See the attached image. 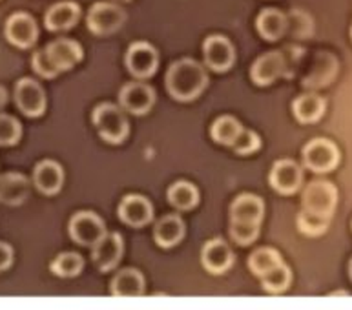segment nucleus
Here are the masks:
<instances>
[{"label": "nucleus", "mask_w": 352, "mask_h": 310, "mask_svg": "<svg viewBox=\"0 0 352 310\" xmlns=\"http://www.w3.org/2000/svg\"><path fill=\"white\" fill-rule=\"evenodd\" d=\"M119 102L122 110L133 115H144L155 104V91L144 82H128L119 91Z\"/></svg>", "instance_id": "obj_12"}, {"label": "nucleus", "mask_w": 352, "mask_h": 310, "mask_svg": "<svg viewBox=\"0 0 352 310\" xmlns=\"http://www.w3.org/2000/svg\"><path fill=\"white\" fill-rule=\"evenodd\" d=\"M270 186H272L278 194L292 195L301 188L303 183V170L296 161L292 159H281L276 161L268 175Z\"/></svg>", "instance_id": "obj_8"}, {"label": "nucleus", "mask_w": 352, "mask_h": 310, "mask_svg": "<svg viewBox=\"0 0 352 310\" xmlns=\"http://www.w3.org/2000/svg\"><path fill=\"white\" fill-rule=\"evenodd\" d=\"M338 74V60L329 53H320L314 60L312 71L309 77H305L303 86L307 88H323V86L331 85L334 75Z\"/></svg>", "instance_id": "obj_26"}, {"label": "nucleus", "mask_w": 352, "mask_h": 310, "mask_svg": "<svg viewBox=\"0 0 352 310\" xmlns=\"http://www.w3.org/2000/svg\"><path fill=\"white\" fill-rule=\"evenodd\" d=\"M33 183L44 195H55L64 184V170L57 161L44 159L33 170Z\"/></svg>", "instance_id": "obj_19"}, {"label": "nucleus", "mask_w": 352, "mask_h": 310, "mask_svg": "<svg viewBox=\"0 0 352 310\" xmlns=\"http://www.w3.org/2000/svg\"><path fill=\"white\" fill-rule=\"evenodd\" d=\"M349 276H351L352 279V259H351V263H349Z\"/></svg>", "instance_id": "obj_40"}, {"label": "nucleus", "mask_w": 352, "mask_h": 310, "mask_svg": "<svg viewBox=\"0 0 352 310\" xmlns=\"http://www.w3.org/2000/svg\"><path fill=\"white\" fill-rule=\"evenodd\" d=\"M203 57L208 68L217 74H223V71H228L236 63V49L226 37L212 35L203 43Z\"/></svg>", "instance_id": "obj_10"}, {"label": "nucleus", "mask_w": 352, "mask_h": 310, "mask_svg": "<svg viewBox=\"0 0 352 310\" xmlns=\"http://www.w3.org/2000/svg\"><path fill=\"white\" fill-rule=\"evenodd\" d=\"M126 68L135 79H148L157 71L159 53L152 44L133 43L126 52Z\"/></svg>", "instance_id": "obj_7"}, {"label": "nucleus", "mask_w": 352, "mask_h": 310, "mask_svg": "<svg viewBox=\"0 0 352 310\" xmlns=\"http://www.w3.org/2000/svg\"><path fill=\"white\" fill-rule=\"evenodd\" d=\"M50 268L58 278H75V276H79L82 272L85 259L80 258V254L77 252H63L53 259Z\"/></svg>", "instance_id": "obj_30"}, {"label": "nucleus", "mask_w": 352, "mask_h": 310, "mask_svg": "<svg viewBox=\"0 0 352 310\" xmlns=\"http://www.w3.org/2000/svg\"><path fill=\"white\" fill-rule=\"evenodd\" d=\"M184 221L175 214L161 217L153 226V239L161 248H172L183 241Z\"/></svg>", "instance_id": "obj_23"}, {"label": "nucleus", "mask_w": 352, "mask_h": 310, "mask_svg": "<svg viewBox=\"0 0 352 310\" xmlns=\"http://www.w3.org/2000/svg\"><path fill=\"white\" fill-rule=\"evenodd\" d=\"M208 86L205 66L194 58H181L166 71V89L175 100L188 102L197 99Z\"/></svg>", "instance_id": "obj_1"}, {"label": "nucleus", "mask_w": 352, "mask_h": 310, "mask_svg": "<svg viewBox=\"0 0 352 310\" xmlns=\"http://www.w3.org/2000/svg\"><path fill=\"white\" fill-rule=\"evenodd\" d=\"M230 236L237 245L248 247V245H252L259 237V225H252V223H232Z\"/></svg>", "instance_id": "obj_34"}, {"label": "nucleus", "mask_w": 352, "mask_h": 310, "mask_svg": "<svg viewBox=\"0 0 352 310\" xmlns=\"http://www.w3.org/2000/svg\"><path fill=\"white\" fill-rule=\"evenodd\" d=\"M126 21V13L113 2H97L89 8L86 15L88 30L97 37H106L121 30Z\"/></svg>", "instance_id": "obj_5"}, {"label": "nucleus", "mask_w": 352, "mask_h": 310, "mask_svg": "<svg viewBox=\"0 0 352 310\" xmlns=\"http://www.w3.org/2000/svg\"><path fill=\"white\" fill-rule=\"evenodd\" d=\"M166 197H168V203L174 206L175 210L186 212L192 210L199 203V190L188 181H177V183L170 186L168 192H166Z\"/></svg>", "instance_id": "obj_27"}, {"label": "nucleus", "mask_w": 352, "mask_h": 310, "mask_svg": "<svg viewBox=\"0 0 352 310\" xmlns=\"http://www.w3.org/2000/svg\"><path fill=\"white\" fill-rule=\"evenodd\" d=\"M80 19V5L75 2L53 4L44 15V24L50 32H64L74 27Z\"/></svg>", "instance_id": "obj_21"}, {"label": "nucleus", "mask_w": 352, "mask_h": 310, "mask_svg": "<svg viewBox=\"0 0 352 310\" xmlns=\"http://www.w3.org/2000/svg\"><path fill=\"white\" fill-rule=\"evenodd\" d=\"M119 217L128 226L142 228L153 219V206L144 195L130 194L119 205Z\"/></svg>", "instance_id": "obj_14"}, {"label": "nucleus", "mask_w": 352, "mask_h": 310, "mask_svg": "<svg viewBox=\"0 0 352 310\" xmlns=\"http://www.w3.org/2000/svg\"><path fill=\"white\" fill-rule=\"evenodd\" d=\"M32 66L41 77H44V79H53V77H57V75L60 74V71L50 63V58H47L46 55V49H38V52H35V55H33L32 58Z\"/></svg>", "instance_id": "obj_36"}, {"label": "nucleus", "mask_w": 352, "mask_h": 310, "mask_svg": "<svg viewBox=\"0 0 352 310\" xmlns=\"http://www.w3.org/2000/svg\"><path fill=\"white\" fill-rule=\"evenodd\" d=\"M265 216V203L261 197L254 194H241L232 201L230 221L232 223H252L261 225Z\"/></svg>", "instance_id": "obj_17"}, {"label": "nucleus", "mask_w": 352, "mask_h": 310, "mask_svg": "<svg viewBox=\"0 0 352 310\" xmlns=\"http://www.w3.org/2000/svg\"><path fill=\"white\" fill-rule=\"evenodd\" d=\"M30 195V181L26 175L8 172L0 174V203L4 205H22Z\"/></svg>", "instance_id": "obj_20"}, {"label": "nucleus", "mask_w": 352, "mask_h": 310, "mask_svg": "<svg viewBox=\"0 0 352 310\" xmlns=\"http://www.w3.org/2000/svg\"><path fill=\"white\" fill-rule=\"evenodd\" d=\"M69 237L82 247H94L100 237L106 234L104 221L97 214L88 210L77 212L69 219Z\"/></svg>", "instance_id": "obj_6"}, {"label": "nucleus", "mask_w": 352, "mask_h": 310, "mask_svg": "<svg viewBox=\"0 0 352 310\" xmlns=\"http://www.w3.org/2000/svg\"><path fill=\"white\" fill-rule=\"evenodd\" d=\"M263 289L267 290L268 294H281L290 287V281H292V272L290 268L285 263L274 267L272 270H268L263 278Z\"/></svg>", "instance_id": "obj_31"}, {"label": "nucleus", "mask_w": 352, "mask_h": 310, "mask_svg": "<svg viewBox=\"0 0 352 310\" xmlns=\"http://www.w3.org/2000/svg\"><path fill=\"white\" fill-rule=\"evenodd\" d=\"M15 102L28 117H41L46 110V93L43 86L33 79H21L15 86Z\"/></svg>", "instance_id": "obj_11"}, {"label": "nucleus", "mask_w": 352, "mask_h": 310, "mask_svg": "<svg viewBox=\"0 0 352 310\" xmlns=\"http://www.w3.org/2000/svg\"><path fill=\"white\" fill-rule=\"evenodd\" d=\"M329 296H349L347 290H336V292H331Z\"/></svg>", "instance_id": "obj_39"}, {"label": "nucleus", "mask_w": 352, "mask_h": 310, "mask_svg": "<svg viewBox=\"0 0 352 310\" xmlns=\"http://www.w3.org/2000/svg\"><path fill=\"white\" fill-rule=\"evenodd\" d=\"M201 263L210 274L221 276V274L228 272L234 265V252L223 239L216 237V239L205 243V247L201 250Z\"/></svg>", "instance_id": "obj_15"}, {"label": "nucleus", "mask_w": 352, "mask_h": 310, "mask_svg": "<svg viewBox=\"0 0 352 310\" xmlns=\"http://www.w3.org/2000/svg\"><path fill=\"white\" fill-rule=\"evenodd\" d=\"M285 57L281 52H268L256 60L250 68V77L258 86L272 85L285 71Z\"/></svg>", "instance_id": "obj_18"}, {"label": "nucleus", "mask_w": 352, "mask_h": 310, "mask_svg": "<svg viewBox=\"0 0 352 310\" xmlns=\"http://www.w3.org/2000/svg\"><path fill=\"white\" fill-rule=\"evenodd\" d=\"M296 223H298V230H300L301 234H305V236L309 237H318L329 230V223H331V219H325V217H320L316 216V214H310V212L307 210H301L300 214H298Z\"/></svg>", "instance_id": "obj_32"}, {"label": "nucleus", "mask_w": 352, "mask_h": 310, "mask_svg": "<svg viewBox=\"0 0 352 310\" xmlns=\"http://www.w3.org/2000/svg\"><path fill=\"white\" fill-rule=\"evenodd\" d=\"M351 38H352V27H351Z\"/></svg>", "instance_id": "obj_41"}, {"label": "nucleus", "mask_w": 352, "mask_h": 310, "mask_svg": "<svg viewBox=\"0 0 352 310\" xmlns=\"http://www.w3.org/2000/svg\"><path fill=\"white\" fill-rule=\"evenodd\" d=\"M22 126L15 117L0 113V146H13L21 141Z\"/></svg>", "instance_id": "obj_33"}, {"label": "nucleus", "mask_w": 352, "mask_h": 310, "mask_svg": "<svg viewBox=\"0 0 352 310\" xmlns=\"http://www.w3.org/2000/svg\"><path fill=\"white\" fill-rule=\"evenodd\" d=\"M283 263V259L279 256V252L276 248L270 247H261L258 250H254L252 256L248 258V268L254 276L258 278H263L268 270H272L274 267Z\"/></svg>", "instance_id": "obj_29"}, {"label": "nucleus", "mask_w": 352, "mask_h": 310, "mask_svg": "<svg viewBox=\"0 0 352 310\" xmlns=\"http://www.w3.org/2000/svg\"><path fill=\"white\" fill-rule=\"evenodd\" d=\"M94 124L100 139L110 144H121L130 133V124L124 115V110L111 102H102L94 110Z\"/></svg>", "instance_id": "obj_2"}, {"label": "nucleus", "mask_w": 352, "mask_h": 310, "mask_svg": "<svg viewBox=\"0 0 352 310\" xmlns=\"http://www.w3.org/2000/svg\"><path fill=\"white\" fill-rule=\"evenodd\" d=\"M122 250H124V245H122L121 234L106 232L104 236L91 247V261L100 272H110L121 261Z\"/></svg>", "instance_id": "obj_9"}, {"label": "nucleus", "mask_w": 352, "mask_h": 310, "mask_svg": "<svg viewBox=\"0 0 352 310\" xmlns=\"http://www.w3.org/2000/svg\"><path fill=\"white\" fill-rule=\"evenodd\" d=\"M6 102H8V91H6V88L0 86V110L4 108Z\"/></svg>", "instance_id": "obj_38"}, {"label": "nucleus", "mask_w": 352, "mask_h": 310, "mask_svg": "<svg viewBox=\"0 0 352 310\" xmlns=\"http://www.w3.org/2000/svg\"><path fill=\"white\" fill-rule=\"evenodd\" d=\"M44 49H46L50 63L58 71L72 69L75 64L82 60V47H80L79 43L72 41V38H57V41L47 44Z\"/></svg>", "instance_id": "obj_16"}, {"label": "nucleus", "mask_w": 352, "mask_h": 310, "mask_svg": "<svg viewBox=\"0 0 352 310\" xmlns=\"http://www.w3.org/2000/svg\"><path fill=\"white\" fill-rule=\"evenodd\" d=\"M234 148V152L239 153V155H248V153L258 152L259 148H261V139L256 132L252 130H245L243 128V132L239 133V137L236 139V142L232 144Z\"/></svg>", "instance_id": "obj_35"}, {"label": "nucleus", "mask_w": 352, "mask_h": 310, "mask_svg": "<svg viewBox=\"0 0 352 310\" xmlns=\"http://www.w3.org/2000/svg\"><path fill=\"white\" fill-rule=\"evenodd\" d=\"M327 110V102L321 95L303 93L292 102V113L301 124H312L323 117Z\"/></svg>", "instance_id": "obj_24"}, {"label": "nucleus", "mask_w": 352, "mask_h": 310, "mask_svg": "<svg viewBox=\"0 0 352 310\" xmlns=\"http://www.w3.org/2000/svg\"><path fill=\"white\" fill-rule=\"evenodd\" d=\"M111 294L116 298H141L144 294V276L135 268H124L111 279Z\"/></svg>", "instance_id": "obj_22"}, {"label": "nucleus", "mask_w": 352, "mask_h": 310, "mask_svg": "<svg viewBox=\"0 0 352 310\" xmlns=\"http://www.w3.org/2000/svg\"><path fill=\"white\" fill-rule=\"evenodd\" d=\"M13 263V248L8 243H0V272L8 270Z\"/></svg>", "instance_id": "obj_37"}, {"label": "nucleus", "mask_w": 352, "mask_h": 310, "mask_svg": "<svg viewBox=\"0 0 352 310\" xmlns=\"http://www.w3.org/2000/svg\"><path fill=\"white\" fill-rule=\"evenodd\" d=\"M241 132H243L241 122L232 115L219 117V119L214 121V124H212L210 128L212 139H214L217 144H225V146H232Z\"/></svg>", "instance_id": "obj_28"}, {"label": "nucleus", "mask_w": 352, "mask_h": 310, "mask_svg": "<svg viewBox=\"0 0 352 310\" xmlns=\"http://www.w3.org/2000/svg\"><path fill=\"white\" fill-rule=\"evenodd\" d=\"M301 205H303V210L310 214L331 219L338 205V188L331 181L314 179L303 190Z\"/></svg>", "instance_id": "obj_3"}, {"label": "nucleus", "mask_w": 352, "mask_h": 310, "mask_svg": "<svg viewBox=\"0 0 352 310\" xmlns=\"http://www.w3.org/2000/svg\"><path fill=\"white\" fill-rule=\"evenodd\" d=\"M4 35L13 46L22 47V49L32 47L38 38L37 22L28 13H15L6 22Z\"/></svg>", "instance_id": "obj_13"}, {"label": "nucleus", "mask_w": 352, "mask_h": 310, "mask_svg": "<svg viewBox=\"0 0 352 310\" xmlns=\"http://www.w3.org/2000/svg\"><path fill=\"white\" fill-rule=\"evenodd\" d=\"M301 159L305 168L314 174H329L340 164V150L332 141L318 137L303 146Z\"/></svg>", "instance_id": "obj_4"}, {"label": "nucleus", "mask_w": 352, "mask_h": 310, "mask_svg": "<svg viewBox=\"0 0 352 310\" xmlns=\"http://www.w3.org/2000/svg\"><path fill=\"white\" fill-rule=\"evenodd\" d=\"M256 26H258L259 35L265 38V41H278L287 33L289 30V19L281 11L274 10V8H267L258 15V21H256Z\"/></svg>", "instance_id": "obj_25"}]
</instances>
